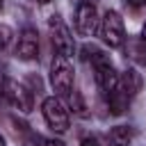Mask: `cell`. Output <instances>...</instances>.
<instances>
[{
    "mask_svg": "<svg viewBox=\"0 0 146 146\" xmlns=\"http://www.w3.org/2000/svg\"><path fill=\"white\" fill-rule=\"evenodd\" d=\"M66 96H68V105H71V110H73L78 116H87V114H89V112H87V103H84V98H82L80 91L73 89V91H68Z\"/></svg>",
    "mask_w": 146,
    "mask_h": 146,
    "instance_id": "cell-12",
    "label": "cell"
},
{
    "mask_svg": "<svg viewBox=\"0 0 146 146\" xmlns=\"http://www.w3.org/2000/svg\"><path fill=\"white\" fill-rule=\"evenodd\" d=\"M2 94H5V98H7L14 107H18L21 112H30L32 105H34L32 91H30L25 84H21V82H16V80H11V78L5 80V84H2Z\"/></svg>",
    "mask_w": 146,
    "mask_h": 146,
    "instance_id": "cell-5",
    "label": "cell"
},
{
    "mask_svg": "<svg viewBox=\"0 0 146 146\" xmlns=\"http://www.w3.org/2000/svg\"><path fill=\"white\" fill-rule=\"evenodd\" d=\"M50 84L57 94H68L73 89V68H71L68 59L62 55H55V59L50 64Z\"/></svg>",
    "mask_w": 146,
    "mask_h": 146,
    "instance_id": "cell-3",
    "label": "cell"
},
{
    "mask_svg": "<svg viewBox=\"0 0 146 146\" xmlns=\"http://www.w3.org/2000/svg\"><path fill=\"white\" fill-rule=\"evenodd\" d=\"M11 34H14V32H11V27L0 23V50H5V48L9 46V41H11Z\"/></svg>",
    "mask_w": 146,
    "mask_h": 146,
    "instance_id": "cell-13",
    "label": "cell"
},
{
    "mask_svg": "<svg viewBox=\"0 0 146 146\" xmlns=\"http://www.w3.org/2000/svg\"><path fill=\"white\" fill-rule=\"evenodd\" d=\"M41 146H66V144L59 139H41Z\"/></svg>",
    "mask_w": 146,
    "mask_h": 146,
    "instance_id": "cell-15",
    "label": "cell"
},
{
    "mask_svg": "<svg viewBox=\"0 0 146 146\" xmlns=\"http://www.w3.org/2000/svg\"><path fill=\"white\" fill-rule=\"evenodd\" d=\"M98 27V9L96 5L82 0L75 9V30L82 34V36H91Z\"/></svg>",
    "mask_w": 146,
    "mask_h": 146,
    "instance_id": "cell-7",
    "label": "cell"
},
{
    "mask_svg": "<svg viewBox=\"0 0 146 146\" xmlns=\"http://www.w3.org/2000/svg\"><path fill=\"white\" fill-rule=\"evenodd\" d=\"M43 119L55 132H66L68 130V112H66L64 103L55 96L43 100Z\"/></svg>",
    "mask_w": 146,
    "mask_h": 146,
    "instance_id": "cell-4",
    "label": "cell"
},
{
    "mask_svg": "<svg viewBox=\"0 0 146 146\" xmlns=\"http://www.w3.org/2000/svg\"><path fill=\"white\" fill-rule=\"evenodd\" d=\"M84 55V59H91V66H94V78H96V82H98V87L103 89V94H110L112 89H116L119 87V73L114 71V66H112V62H110V57L103 52V50H98V48H89V46H84V50H82Z\"/></svg>",
    "mask_w": 146,
    "mask_h": 146,
    "instance_id": "cell-1",
    "label": "cell"
},
{
    "mask_svg": "<svg viewBox=\"0 0 146 146\" xmlns=\"http://www.w3.org/2000/svg\"><path fill=\"white\" fill-rule=\"evenodd\" d=\"M0 5H2V0H0Z\"/></svg>",
    "mask_w": 146,
    "mask_h": 146,
    "instance_id": "cell-20",
    "label": "cell"
},
{
    "mask_svg": "<svg viewBox=\"0 0 146 146\" xmlns=\"http://www.w3.org/2000/svg\"><path fill=\"white\" fill-rule=\"evenodd\" d=\"M105 100H107V107H110L112 114H123L128 110V105H130V96L121 87H116L110 94H105Z\"/></svg>",
    "mask_w": 146,
    "mask_h": 146,
    "instance_id": "cell-9",
    "label": "cell"
},
{
    "mask_svg": "<svg viewBox=\"0 0 146 146\" xmlns=\"http://www.w3.org/2000/svg\"><path fill=\"white\" fill-rule=\"evenodd\" d=\"M36 2H41V5H46V2H50V0H36Z\"/></svg>",
    "mask_w": 146,
    "mask_h": 146,
    "instance_id": "cell-19",
    "label": "cell"
},
{
    "mask_svg": "<svg viewBox=\"0 0 146 146\" xmlns=\"http://www.w3.org/2000/svg\"><path fill=\"white\" fill-rule=\"evenodd\" d=\"M16 52H18L21 59H36L39 57V36H36L34 30H23Z\"/></svg>",
    "mask_w": 146,
    "mask_h": 146,
    "instance_id": "cell-8",
    "label": "cell"
},
{
    "mask_svg": "<svg viewBox=\"0 0 146 146\" xmlns=\"http://www.w3.org/2000/svg\"><path fill=\"white\" fill-rule=\"evenodd\" d=\"M0 146H5V137L2 135H0Z\"/></svg>",
    "mask_w": 146,
    "mask_h": 146,
    "instance_id": "cell-18",
    "label": "cell"
},
{
    "mask_svg": "<svg viewBox=\"0 0 146 146\" xmlns=\"http://www.w3.org/2000/svg\"><path fill=\"white\" fill-rule=\"evenodd\" d=\"M50 32H52V46H55L57 55H62V57L68 59L75 52V43H73V36H71L68 27L62 23L59 16H52L50 18Z\"/></svg>",
    "mask_w": 146,
    "mask_h": 146,
    "instance_id": "cell-6",
    "label": "cell"
},
{
    "mask_svg": "<svg viewBox=\"0 0 146 146\" xmlns=\"http://www.w3.org/2000/svg\"><path fill=\"white\" fill-rule=\"evenodd\" d=\"M100 36H103V41H105L110 48L123 46V41H125V27H123L121 16H119L114 9H107V11H105L103 23H100Z\"/></svg>",
    "mask_w": 146,
    "mask_h": 146,
    "instance_id": "cell-2",
    "label": "cell"
},
{
    "mask_svg": "<svg viewBox=\"0 0 146 146\" xmlns=\"http://www.w3.org/2000/svg\"><path fill=\"white\" fill-rule=\"evenodd\" d=\"M80 146H100V144H98L96 137H84V139L80 141Z\"/></svg>",
    "mask_w": 146,
    "mask_h": 146,
    "instance_id": "cell-14",
    "label": "cell"
},
{
    "mask_svg": "<svg viewBox=\"0 0 146 146\" xmlns=\"http://www.w3.org/2000/svg\"><path fill=\"white\" fill-rule=\"evenodd\" d=\"M132 128H128V125H116L112 132H110V144L112 146H130V141H132Z\"/></svg>",
    "mask_w": 146,
    "mask_h": 146,
    "instance_id": "cell-11",
    "label": "cell"
},
{
    "mask_svg": "<svg viewBox=\"0 0 146 146\" xmlns=\"http://www.w3.org/2000/svg\"><path fill=\"white\" fill-rule=\"evenodd\" d=\"M125 2H128L130 7H137V9H139V7H146V0H125Z\"/></svg>",
    "mask_w": 146,
    "mask_h": 146,
    "instance_id": "cell-16",
    "label": "cell"
},
{
    "mask_svg": "<svg viewBox=\"0 0 146 146\" xmlns=\"http://www.w3.org/2000/svg\"><path fill=\"white\" fill-rule=\"evenodd\" d=\"M141 43H144V46H146V25H144V27H141Z\"/></svg>",
    "mask_w": 146,
    "mask_h": 146,
    "instance_id": "cell-17",
    "label": "cell"
},
{
    "mask_svg": "<svg viewBox=\"0 0 146 146\" xmlns=\"http://www.w3.org/2000/svg\"><path fill=\"white\" fill-rule=\"evenodd\" d=\"M119 87L132 98V96L141 89V75H139L135 68H128V71L121 73V78H119Z\"/></svg>",
    "mask_w": 146,
    "mask_h": 146,
    "instance_id": "cell-10",
    "label": "cell"
}]
</instances>
